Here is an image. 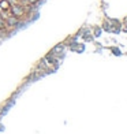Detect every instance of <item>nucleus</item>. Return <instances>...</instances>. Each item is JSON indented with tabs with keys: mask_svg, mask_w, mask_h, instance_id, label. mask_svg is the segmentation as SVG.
I'll return each mask as SVG.
<instances>
[{
	"mask_svg": "<svg viewBox=\"0 0 127 134\" xmlns=\"http://www.w3.org/2000/svg\"><path fill=\"white\" fill-rule=\"evenodd\" d=\"M10 13L11 15H14L16 18H21L25 15V7L21 4H15V5H11V8H10Z\"/></svg>",
	"mask_w": 127,
	"mask_h": 134,
	"instance_id": "f257e3e1",
	"label": "nucleus"
},
{
	"mask_svg": "<svg viewBox=\"0 0 127 134\" xmlns=\"http://www.w3.org/2000/svg\"><path fill=\"white\" fill-rule=\"evenodd\" d=\"M5 23H7V26H10V27H15V26H18V23H19V18H16L14 15H10L7 19H5Z\"/></svg>",
	"mask_w": 127,
	"mask_h": 134,
	"instance_id": "f03ea898",
	"label": "nucleus"
},
{
	"mask_svg": "<svg viewBox=\"0 0 127 134\" xmlns=\"http://www.w3.org/2000/svg\"><path fill=\"white\" fill-rule=\"evenodd\" d=\"M11 3L10 0H0V11H10Z\"/></svg>",
	"mask_w": 127,
	"mask_h": 134,
	"instance_id": "7ed1b4c3",
	"label": "nucleus"
},
{
	"mask_svg": "<svg viewBox=\"0 0 127 134\" xmlns=\"http://www.w3.org/2000/svg\"><path fill=\"white\" fill-rule=\"evenodd\" d=\"M5 27H7V23H5V21L2 19V16H0V32H2V30H4Z\"/></svg>",
	"mask_w": 127,
	"mask_h": 134,
	"instance_id": "20e7f679",
	"label": "nucleus"
},
{
	"mask_svg": "<svg viewBox=\"0 0 127 134\" xmlns=\"http://www.w3.org/2000/svg\"><path fill=\"white\" fill-rule=\"evenodd\" d=\"M38 2H40V0H26V3H27V4H32V5H33V4H37Z\"/></svg>",
	"mask_w": 127,
	"mask_h": 134,
	"instance_id": "39448f33",
	"label": "nucleus"
},
{
	"mask_svg": "<svg viewBox=\"0 0 127 134\" xmlns=\"http://www.w3.org/2000/svg\"><path fill=\"white\" fill-rule=\"evenodd\" d=\"M0 16H2V11H0Z\"/></svg>",
	"mask_w": 127,
	"mask_h": 134,
	"instance_id": "423d86ee",
	"label": "nucleus"
}]
</instances>
